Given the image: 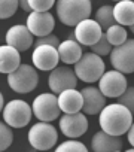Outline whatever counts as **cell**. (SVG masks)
I'll list each match as a JSON object with an SVG mask.
<instances>
[{
	"mask_svg": "<svg viewBox=\"0 0 134 152\" xmlns=\"http://www.w3.org/2000/svg\"><path fill=\"white\" fill-rule=\"evenodd\" d=\"M98 124L100 128L110 134V136H116L121 137L125 133H128V130L133 125V113L122 104L119 103H112L107 104L98 118Z\"/></svg>",
	"mask_w": 134,
	"mask_h": 152,
	"instance_id": "obj_1",
	"label": "cell"
},
{
	"mask_svg": "<svg viewBox=\"0 0 134 152\" xmlns=\"http://www.w3.org/2000/svg\"><path fill=\"white\" fill-rule=\"evenodd\" d=\"M58 20L69 27H76L85 20H90L92 5L90 0H60L57 2Z\"/></svg>",
	"mask_w": 134,
	"mask_h": 152,
	"instance_id": "obj_2",
	"label": "cell"
},
{
	"mask_svg": "<svg viewBox=\"0 0 134 152\" xmlns=\"http://www.w3.org/2000/svg\"><path fill=\"white\" fill-rule=\"evenodd\" d=\"M75 73L78 79L82 82L94 84L101 79V76L106 73V66L101 57L94 52H85L82 58L75 64Z\"/></svg>",
	"mask_w": 134,
	"mask_h": 152,
	"instance_id": "obj_3",
	"label": "cell"
},
{
	"mask_svg": "<svg viewBox=\"0 0 134 152\" xmlns=\"http://www.w3.org/2000/svg\"><path fill=\"white\" fill-rule=\"evenodd\" d=\"M39 82V75L36 67L30 64H21L14 73L8 75V85L18 94L31 93Z\"/></svg>",
	"mask_w": 134,
	"mask_h": 152,
	"instance_id": "obj_4",
	"label": "cell"
},
{
	"mask_svg": "<svg viewBox=\"0 0 134 152\" xmlns=\"http://www.w3.org/2000/svg\"><path fill=\"white\" fill-rule=\"evenodd\" d=\"M28 142L36 151H49L58 142V131L51 122H37L28 130Z\"/></svg>",
	"mask_w": 134,
	"mask_h": 152,
	"instance_id": "obj_5",
	"label": "cell"
},
{
	"mask_svg": "<svg viewBox=\"0 0 134 152\" xmlns=\"http://www.w3.org/2000/svg\"><path fill=\"white\" fill-rule=\"evenodd\" d=\"M2 115H3V122H6L9 127L23 128L30 122L33 109L27 102L15 99V100H11L9 103H6L5 109L2 110Z\"/></svg>",
	"mask_w": 134,
	"mask_h": 152,
	"instance_id": "obj_6",
	"label": "cell"
},
{
	"mask_svg": "<svg viewBox=\"0 0 134 152\" xmlns=\"http://www.w3.org/2000/svg\"><path fill=\"white\" fill-rule=\"evenodd\" d=\"M34 116L40 122H51L57 118H60L61 109L58 103V97L52 93H42L39 94L31 104Z\"/></svg>",
	"mask_w": 134,
	"mask_h": 152,
	"instance_id": "obj_7",
	"label": "cell"
},
{
	"mask_svg": "<svg viewBox=\"0 0 134 152\" xmlns=\"http://www.w3.org/2000/svg\"><path fill=\"white\" fill-rule=\"evenodd\" d=\"M48 85L54 94H61L67 90H76L78 85V76L75 69L67 66H58L49 73Z\"/></svg>",
	"mask_w": 134,
	"mask_h": 152,
	"instance_id": "obj_8",
	"label": "cell"
},
{
	"mask_svg": "<svg viewBox=\"0 0 134 152\" xmlns=\"http://www.w3.org/2000/svg\"><path fill=\"white\" fill-rule=\"evenodd\" d=\"M110 64L115 70L124 75L134 73V39H128L121 46H115L112 49Z\"/></svg>",
	"mask_w": 134,
	"mask_h": 152,
	"instance_id": "obj_9",
	"label": "cell"
},
{
	"mask_svg": "<svg viewBox=\"0 0 134 152\" xmlns=\"http://www.w3.org/2000/svg\"><path fill=\"white\" fill-rule=\"evenodd\" d=\"M98 88L107 99H119L127 91V78L118 70H107L98 81Z\"/></svg>",
	"mask_w": 134,
	"mask_h": 152,
	"instance_id": "obj_10",
	"label": "cell"
},
{
	"mask_svg": "<svg viewBox=\"0 0 134 152\" xmlns=\"http://www.w3.org/2000/svg\"><path fill=\"white\" fill-rule=\"evenodd\" d=\"M58 125H60L61 133L66 137L78 139V137H81L82 134L87 133V130H88V119H87L84 112L72 113V115L64 113L63 116H60Z\"/></svg>",
	"mask_w": 134,
	"mask_h": 152,
	"instance_id": "obj_11",
	"label": "cell"
},
{
	"mask_svg": "<svg viewBox=\"0 0 134 152\" xmlns=\"http://www.w3.org/2000/svg\"><path fill=\"white\" fill-rule=\"evenodd\" d=\"M31 61L37 70L52 72L54 69L58 67V61H60L58 49L54 46H48V45L36 46L31 54Z\"/></svg>",
	"mask_w": 134,
	"mask_h": 152,
	"instance_id": "obj_12",
	"label": "cell"
},
{
	"mask_svg": "<svg viewBox=\"0 0 134 152\" xmlns=\"http://www.w3.org/2000/svg\"><path fill=\"white\" fill-rule=\"evenodd\" d=\"M75 37L81 45L85 46H94L103 36V30L98 26V23L95 20H85L81 24H78L75 27Z\"/></svg>",
	"mask_w": 134,
	"mask_h": 152,
	"instance_id": "obj_13",
	"label": "cell"
},
{
	"mask_svg": "<svg viewBox=\"0 0 134 152\" xmlns=\"http://www.w3.org/2000/svg\"><path fill=\"white\" fill-rule=\"evenodd\" d=\"M25 26L31 31L33 36L45 37V36H49L51 31L54 30L55 21H54V17L49 12H31L27 17Z\"/></svg>",
	"mask_w": 134,
	"mask_h": 152,
	"instance_id": "obj_14",
	"label": "cell"
},
{
	"mask_svg": "<svg viewBox=\"0 0 134 152\" xmlns=\"http://www.w3.org/2000/svg\"><path fill=\"white\" fill-rule=\"evenodd\" d=\"M5 40H6V45L15 48L20 52H25L33 45V34L27 28V26L17 24V26H12L6 31Z\"/></svg>",
	"mask_w": 134,
	"mask_h": 152,
	"instance_id": "obj_15",
	"label": "cell"
},
{
	"mask_svg": "<svg viewBox=\"0 0 134 152\" xmlns=\"http://www.w3.org/2000/svg\"><path fill=\"white\" fill-rule=\"evenodd\" d=\"M82 97H84V107L82 112L85 115H100L101 110L107 106L106 104V97L100 91L98 87L88 85L82 88Z\"/></svg>",
	"mask_w": 134,
	"mask_h": 152,
	"instance_id": "obj_16",
	"label": "cell"
},
{
	"mask_svg": "<svg viewBox=\"0 0 134 152\" xmlns=\"http://www.w3.org/2000/svg\"><path fill=\"white\" fill-rule=\"evenodd\" d=\"M58 103L60 109L64 113H79L84 107V97L82 93L78 90H67L61 94H58Z\"/></svg>",
	"mask_w": 134,
	"mask_h": 152,
	"instance_id": "obj_17",
	"label": "cell"
},
{
	"mask_svg": "<svg viewBox=\"0 0 134 152\" xmlns=\"http://www.w3.org/2000/svg\"><path fill=\"white\" fill-rule=\"evenodd\" d=\"M91 149L94 152H116L122 149V142L119 137L110 136L101 130L92 136Z\"/></svg>",
	"mask_w": 134,
	"mask_h": 152,
	"instance_id": "obj_18",
	"label": "cell"
},
{
	"mask_svg": "<svg viewBox=\"0 0 134 152\" xmlns=\"http://www.w3.org/2000/svg\"><path fill=\"white\" fill-rule=\"evenodd\" d=\"M20 66H21L20 51L6 43L0 46V72L3 75H11Z\"/></svg>",
	"mask_w": 134,
	"mask_h": 152,
	"instance_id": "obj_19",
	"label": "cell"
},
{
	"mask_svg": "<svg viewBox=\"0 0 134 152\" xmlns=\"http://www.w3.org/2000/svg\"><path fill=\"white\" fill-rule=\"evenodd\" d=\"M58 54L60 60L64 64H76L84 55L81 43L78 40H70V39H66L64 42H61V45L58 46Z\"/></svg>",
	"mask_w": 134,
	"mask_h": 152,
	"instance_id": "obj_20",
	"label": "cell"
},
{
	"mask_svg": "<svg viewBox=\"0 0 134 152\" xmlns=\"http://www.w3.org/2000/svg\"><path fill=\"white\" fill-rule=\"evenodd\" d=\"M113 15L119 26L131 27L134 26V2L131 0H121L113 6Z\"/></svg>",
	"mask_w": 134,
	"mask_h": 152,
	"instance_id": "obj_21",
	"label": "cell"
},
{
	"mask_svg": "<svg viewBox=\"0 0 134 152\" xmlns=\"http://www.w3.org/2000/svg\"><path fill=\"white\" fill-rule=\"evenodd\" d=\"M94 20L98 23V26L101 27L103 31H107L110 27H113V26L118 24L116 20H115V15H113V6L112 5H103V6H100L95 11Z\"/></svg>",
	"mask_w": 134,
	"mask_h": 152,
	"instance_id": "obj_22",
	"label": "cell"
},
{
	"mask_svg": "<svg viewBox=\"0 0 134 152\" xmlns=\"http://www.w3.org/2000/svg\"><path fill=\"white\" fill-rule=\"evenodd\" d=\"M106 37L107 40L110 42V45L115 48V46H121L122 43H125L128 39H127V30L125 27L116 24L113 27H110L107 31H106Z\"/></svg>",
	"mask_w": 134,
	"mask_h": 152,
	"instance_id": "obj_23",
	"label": "cell"
},
{
	"mask_svg": "<svg viewBox=\"0 0 134 152\" xmlns=\"http://www.w3.org/2000/svg\"><path fill=\"white\" fill-rule=\"evenodd\" d=\"M54 152H88V149L82 142H78L75 139H69L67 142L60 143Z\"/></svg>",
	"mask_w": 134,
	"mask_h": 152,
	"instance_id": "obj_24",
	"label": "cell"
},
{
	"mask_svg": "<svg viewBox=\"0 0 134 152\" xmlns=\"http://www.w3.org/2000/svg\"><path fill=\"white\" fill-rule=\"evenodd\" d=\"M11 128L12 127H9L6 122L0 124V149L2 152H5L14 142V133Z\"/></svg>",
	"mask_w": 134,
	"mask_h": 152,
	"instance_id": "obj_25",
	"label": "cell"
},
{
	"mask_svg": "<svg viewBox=\"0 0 134 152\" xmlns=\"http://www.w3.org/2000/svg\"><path fill=\"white\" fill-rule=\"evenodd\" d=\"M20 2L17 0H2L0 2V18L6 20L15 15V12L18 11Z\"/></svg>",
	"mask_w": 134,
	"mask_h": 152,
	"instance_id": "obj_26",
	"label": "cell"
},
{
	"mask_svg": "<svg viewBox=\"0 0 134 152\" xmlns=\"http://www.w3.org/2000/svg\"><path fill=\"white\" fill-rule=\"evenodd\" d=\"M112 49H113V46L110 45V42L107 40V37H106V33H103V36H101V39L94 45V46H91V52H94V54H97L98 57H104V55H110V52H112Z\"/></svg>",
	"mask_w": 134,
	"mask_h": 152,
	"instance_id": "obj_27",
	"label": "cell"
},
{
	"mask_svg": "<svg viewBox=\"0 0 134 152\" xmlns=\"http://www.w3.org/2000/svg\"><path fill=\"white\" fill-rule=\"evenodd\" d=\"M118 103L125 106L134 115V87H128L127 91L118 99Z\"/></svg>",
	"mask_w": 134,
	"mask_h": 152,
	"instance_id": "obj_28",
	"label": "cell"
},
{
	"mask_svg": "<svg viewBox=\"0 0 134 152\" xmlns=\"http://www.w3.org/2000/svg\"><path fill=\"white\" fill-rule=\"evenodd\" d=\"M57 3L54 0H30V6L33 12H48Z\"/></svg>",
	"mask_w": 134,
	"mask_h": 152,
	"instance_id": "obj_29",
	"label": "cell"
},
{
	"mask_svg": "<svg viewBox=\"0 0 134 152\" xmlns=\"http://www.w3.org/2000/svg\"><path fill=\"white\" fill-rule=\"evenodd\" d=\"M42 45H48V46H54L58 49V46L61 45V42L58 40V37L55 34H49V36H45V37H39L34 43V46H42Z\"/></svg>",
	"mask_w": 134,
	"mask_h": 152,
	"instance_id": "obj_30",
	"label": "cell"
},
{
	"mask_svg": "<svg viewBox=\"0 0 134 152\" xmlns=\"http://www.w3.org/2000/svg\"><path fill=\"white\" fill-rule=\"evenodd\" d=\"M20 6L23 8L24 12H28V15L33 12V9H31V6H30V0H21V2H20Z\"/></svg>",
	"mask_w": 134,
	"mask_h": 152,
	"instance_id": "obj_31",
	"label": "cell"
},
{
	"mask_svg": "<svg viewBox=\"0 0 134 152\" xmlns=\"http://www.w3.org/2000/svg\"><path fill=\"white\" fill-rule=\"evenodd\" d=\"M127 137H128V142H130V145L134 148V122H133L131 128L128 130V133H127Z\"/></svg>",
	"mask_w": 134,
	"mask_h": 152,
	"instance_id": "obj_32",
	"label": "cell"
},
{
	"mask_svg": "<svg viewBox=\"0 0 134 152\" xmlns=\"http://www.w3.org/2000/svg\"><path fill=\"white\" fill-rule=\"evenodd\" d=\"M125 152H134V148H130V149H127Z\"/></svg>",
	"mask_w": 134,
	"mask_h": 152,
	"instance_id": "obj_33",
	"label": "cell"
},
{
	"mask_svg": "<svg viewBox=\"0 0 134 152\" xmlns=\"http://www.w3.org/2000/svg\"><path fill=\"white\" fill-rule=\"evenodd\" d=\"M130 30H131V33L134 34V26H131V27H130Z\"/></svg>",
	"mask_w": 134,
	"mask_h": 152,
	"instance_id": "obj_34",
	"label": "cell"
},
{
	"mask_svg": "<svg viewBox=\"0 0 134 152\" xmlns=\"http://www.w3.org/2000/svg\"><path fill=\"white\" fill-rule=\"evenodd\" d=\"M30 152H36V149H34V148H31V151H30Z\"/></svg>",
	"mask_w": 134,
	"mask_h": 152,
	"instance_id": "obj_35",
	"label": "cell"
},
{
	"mask_svg": "<svg viewBox=\"0 0 134 152\" xmlns=\"http://www.w3.org/2000/svg\"><path fill=\"white\" fill-rule=\"evenodd\" d=\"M116 152H122V151H116Z\"/></svg>",
	"mask_w": 134,
	"mask_h": 152,
	"instance_id": "obj_36",
	"label": "cell"
}]
</instances>
